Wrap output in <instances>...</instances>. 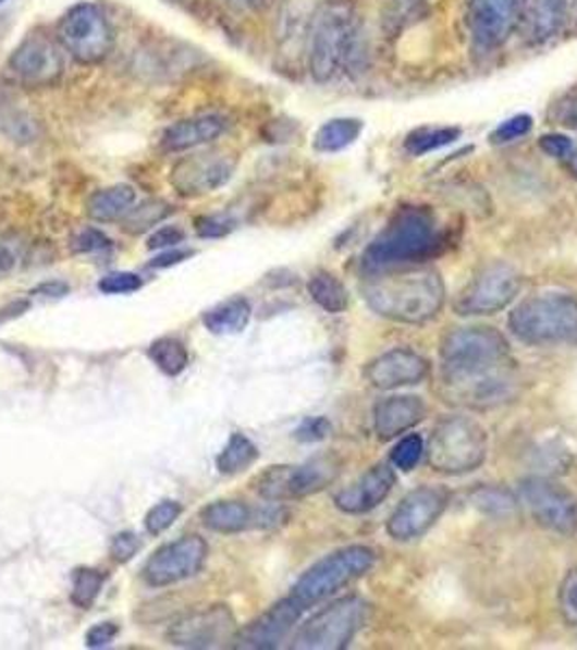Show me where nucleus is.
Returning a JSON list of instances; mask_svg holds the SVG:
<instances>
[{
  "label": "nucleus",
  "instance_id": "4",
  "mask_svg": "<svg viewBox=\"0 0 577 650\" xmlns=\"http://www.w3.org/2000/svg\"><path fill=\"white\" fill-rule=\"evenodd\" d=\"M360 26L352 7L330 2L321 7L308 33V72L317 83L332 81L358 57Z\"/></svg>",
  "mask_w": 577,
  "mask_h": 650
},
{
  "label": "nucleus",
  "instance_id": "40",
  "mask_svg": "<svg viewBox=\"0 0 577 650\" xmlns=\"http://www.w3.org/2000/svg\"><path fill=\"white\" fill-rule=\"evenodd\" d=\"M558 608L567 625L577 627V566L567 573L558 592Z\"/></svg>",
  "mask_w": 577,
  "mask_h": 650
},
{
  "label": "nucleus",
  "instance_id": "3",
  "mask_svg": "<svg viewBox=\"0 0 577 650\" xmlns=\"http://www.w3.org/2000/svg\"><path fill=\"white\" fill-rule=\"evenodd\" d=\"M447 236L428 207H404L369 243L360 267L365 275L430 260L443 252Z\"/></svg>",
  "mask_w": 577,
  "mask_h": 650
},
{
  "label": "nucleus",
  "instance_id": "39",
  "mask_svg": "<svg viewBox=\"0 0 577 650\" xmlns=\"http://www.w3.org/2000/svg\"><path fill=\"white\" fill-rule=\"evenodd\" d=\"M142 286H144V280L131 271H115L100 278L98 282V291L105 295H128L139 291Z\"/></svg>",
  "mask_w": 577,
  "mask_h": 650
},
{
  "label": "nucleus",
  "instance_id": "25",
  "mask_svg": "<svg viewBox=\"0 0 577 650\" xmlns=\"http://www.w3.org/2000/svg\"><path fill=\"white\" fill-rule=\"evenodd\" d=\"M137 203V194L131 185H115L107 189H98L87 200V216L98 223L120 221L133 211Z\"/></svg>",
  "mask_w": 577,
  "mask_h": 650
},
{
  "label": "nucleus",
  "instance_id": "14",
  "mask_svg": "<svg viewBox=\"0 0 577 650\" xmlns=\"http://www.w3.org/2000/svg\"><path fill=\"white\" fill-rule=\"evenodd\" d=\"M519 496L541 527L563 536L576 534L577 499L567 488L543 477H530L521 481Z\"/></svg>",
  "mask_w": 577,
  "mask_h": 650
},
{
  "label": "nucleus",
  "instance_id": "6",
  "mask_svg": "<svg viewBox=\"0 0 577 650\" xmlns=\"http://www.w3.org/2000/svg\"><path fill=\"white\" fill-rule=\"evenodd\" d=\"M376 564V553L369 547L354 544L339 549L317 564H312L293 586L291 599L306 612L308 608L326 601L336 590L369 573Z\"/></svg>",
  "mask_w": 577,
  "mask_h": 650
},
{
  "label": "nucleus",
  "instance_id": "49",
  "mask_svg": "<svg viewBox=\"0 0 577 650\" xmlns=\"http://www.w3.org/2000/svg\"><path fill=\"white\" fill-rule=\"evenodd\" d=\"M185 241V230L179 225H163L155 230L148 238V249H163V247H176Z\"/></svg>",
  "mask_w": 577,
  "mask_h": 650
},
{
  "label": "nucleus",
  "instance_id": "38",
  "mask_svg": "<svg viewBox=\"0 0 577 650\" xmlns=\"http://www.w3.org/2000/svg\"><path fill=\"white\" fill-rule=\"evenodd\" d=\"M421 455H423V440H421V436L410 433L395 444V449L391 453V462L400 470H413L419 464Z\"/></svg>",
  "mask_w": 577,
  "mask_h": 650
},
{
  "label": "nucleus",
  "instance_id": "52",
  "mask_svg": "<svg viewBox=\"0 0 577 650\" xmlns=\"http://www.w3.org/2000/svg\"><path fill=\"white\" fill-rule=\"evenodd\" d=\"M419 0H391L389 7V22H397L402 24L404 17H408L413 13V9L417 7Z\"/></svg>",
  "mask_w": 577,
  "mask_h": 650
},
{
  "label": "nucleus",
  "instance_id": "48",
  "mask_svg": "<svg viewBox=\"0 0 577 650\" xmlns=\"http://www.w3.org/2000/svg\"><path fill=\"white\" fill-rule=\"evenodd\" d=\"M478 505L484 507L487 512H511L515 510V501L511 494H506L504 490H482L476 496Z\"/></svg>",
  "mask_w": 577,
  "mask_h": 650
},
{
  "label": "nucleus",
  "instance_id": "30",
  "mask_svg": "<svg viewBox=\"0 0 577 650\" xmlns=\"http://www.w3.org/2000/svg\"><path fill=\"white\" fill-rule=\"evenodd\" d=\"M259 459V446L246 433H231L226 446L218 455V470L222 475H237L248 470Z\"/></svg>",
  "mask_w": 577,
  "mask_h": 650
},
{
  "label": "nucleus",
  "instance_id": "53",
  "mask_svg": "<svg viewBox=\"0 0 577 650\" xmlns=\"http://www.w3.org/2000/svg\"><path fill=\"white\" fill-rule=\"evenodd\" d=\"M226 4L240 13H261L272 4V0H226Z\"/></svg>",
  "mask_w": 577,
  "mask_h": 650
},
{
  "label": "nucleus",
  "instance_id": "23",
  "mask_svg": "<svg viewBox=\"0 0 577 650\" xmlns=\"http://www.w3.org/2000/svg\"><path fill=\"white\" fill-rule=\"evenodd\" d=\"M426 417V404L415 395H395L376 404L373 428L382 440L408 432Z\"/></svg>",
  "mask_w": 577,
  "mask_h": 650
},
{
  "label": "nucleus",
  "instance_id": "31",
  "mask_svg": "<svg viewBox=\"0 0 577 650\" xmlns=\"http://www.w3.org/2000/svg\"><path fill=\"white\" fill-rule=\"evenodd\" d=\"M463 135L461 128L456 126H426V128H417L413 131L406 139H404V150L410 157H423L430 152H437L454 142H458Z\"/></svg>",
  "mask_w": 577,
  "mask_h": 650
},
{
  "label": "nucleus",
  "instance_id": "56",
  "mask_svg": "<svg viewBox=\"0 0 577 650\" xmlns=\"http://www.w3.org/2000/svg\"><path fill=\"white\" fill-rule=\"evenodd\" d=\"M0 2H4V0H0Z\"/></svg>",
  "mask_w": 577,
  "mask_h": 650
},
{
  "label": "nucleus",
  "instance_id": "15",
  "mask_svg": "<svg viewBox=\"0 0 577 650\" xmlns=\"http://www.w3.org/2000/svg\"><path fill=\"white\" fill-rule=\"evenodd\" d=\"M237 636V623L226 605H211L179 618L170 631L168 640L181 649L205 650L233 647Z\"/></svg>",
  "mask_w": 577,
  "mask_h": 650
},
{
  "label": "nucleus",
  "instance_id": "45",
  "mask_svg": "<svg viewBox=\"0 0 577 650\" xmlns=\"http://www.w3.org/2000/svg\"><path fill=\"white\" fill-rule=\"evenodd\" d=\"M24 256V243H20V238L15 236H2L0 238V278L9 275L17 262Z\"/></svg>",
  "mask_w": 577,
  "mask_h": 650
},
{
  "label": "nucleus",
  "instance_id": "11",
  "mask_svg": "<svg viewBox=\"0 0 577 650\" xmlns=\"http://www.w3.org/2000/svg\"><path fill=\"white\" fill-rule=\"evenodd\" d=\"M9 70L24 87L41 89L57 85L65 74V50L59 39L35 30L28 33L11 52Z\"/></svg>",
  "mask_w": 577,
  "mask_h": 650
},
{
  "label": "nucleus",
  "instance_id": "5",
  "mask_svg": "<svg viewBox=\"0 0 577 650\" xmlns=\"http://www.w3.org/2000/svg\"><path fill=\"white\" fill-rule=\"evenodd\" d=\"M508 328L528 345L577 341V299L572 295L530 297L511 312Z\"/></svg>",
  "mask_w": 577,
  "mask_h": 650
},
{
  "label": "nucleus",
  "instance_id": "43",
  "mask_svg": "<svg viewBox=\"0 0 577 650\" xmlns=\"http://www.w3.org/2000/svg\"><path fill=\"white\" fill-rule=\"evenodd\" d=\"M552 120L561 126L577 131V87L561 96V100L552 107Z\"/></svg>",
  "mask_w": 577,
  "mask_h": 650
},
{
  "label": "nucleus",
  "instance_id": "24",
  "mask_svg": "<svg viewBox=\"0 0 577 650\" xmlns=\"http://www.w3.org/2000/svg\"><path fill=\"white\" fill-rule=\"evenodd\" d=\"M202 525L216 534H242L255 529L257 510L242 501H213L200 512Z\"/></svg>",
  "mask_w": 577,
  "mask_h": 650
},
{
  "label": "nucleus",
  "instance_id": "32",
  "mask_svg": "<svg viewBox=\"0 0 577 650\" xmlns=\"http://www.w3.org/2000/svg\"><path fill=\"white\" fill-rule=\"evenodd\" d=\"M148 358L157 365L159 371H163L170 378L181 376L187 369V365H189V352H187V347L179 339H174V336L157 339L148 347Z\"/></svg>",
  "mask_w": 577,
  "mask_h": 650
},
{
  "label": "nucleus",
  "instance_id": "12",
  "mask_svg": "<svg viewBox=\"0 0 577 650\" xmlns=\"http://www.w3.org/2000/svg\"><path fill=\"white\" fill-rule=\"evenodd\" d=\"M209 555V544L202 536L189 534L157 549L144 564L142 577L150 588H168L196 577Z\"/></svg>",
  "mask_w": 577,
  "mask_h": 650
},
{
  "label": "nucleus",
  "instance_id": "54",
  "mask_svg": "<svg viewBox=\"0 0 577 650\" xmlns=\"http://www.w3.org/2000/svg\"><path fill=\"white\" fill-rule=\"evenodd\" d=\"M35 295H48V297H63L70 293V286L65 282H46L39 284L35 291Z\"/></svg>",
  "mask_w": 577,
  "mask_h": 650
},
{
  "label": "nucleus",
  "instance_id": "44",
  "mask_svg": "<svg viewBox=\"0 0 577 650\" xmlns=\"http://www.w3.org/2000/svg\"><path fill=\"white\" fill-rule=\"evenodd\" d=\"M235 230V221L231 217L205 216L196 219V232L200 238H220Z\"/></svg>",
  "mask_w": 577,
  "mask_h": 650
},
{
  "label": "nucleus",
  "instance_id": "33",
  "mask_svg": "<svg viewBox=\"0 0 577 650\" xmlns=\"http://www.w3.org/2000/svg\"><path fill=\"white\" fill-rule=\"evenodd\" d=\"M105 586V575L96 568H76L72 575L70 601L78 610H89Z\"/></svg>",
  "mask_w": 577,
  "mask_h": 650
},
{
  "label": "nucleus",
  "instance_id": "37",
  "mask_svg": "<svg viewBox=\"0 0 577 650\" xmlns=\"http://www.w3.org/2000/svg\"><path fill=\"white\" fill-rule=\"evenodd\" d=\"M535 128V118L528 115V113H519V115H513L508 118L506 122H502L493 135H491V142L502 146V144H511V142H517L526 135H530Z\"/></svg>",
  "mask_w": 577,
  "mask_h": 650
},
{
  "label": "nucleus",
  "instance_id": "8",
  "mask_svg": "<svg viewBox=\"0 0 577 650\" xmlns=\"http://www.w3.org/2000/svg\"><path fill=\"white\" fill-rule=\"evenodd\" d=\"M61 48L81 65L102 63L115 46V30L96 2L72 4L57 24Z\"/></svg>",
  "mask_w": 577,
  "mask_h": 650
},
{
  "label": "nucleus",
  "instance_id": "1",
  "mask_svg": "<svg viewBox=\"0 0 577 650\" xmlns=\"http://www.w3.org/2000/svg\"><path fill=\"white\" fill-rule=\"evenodd\" d=\"M441 382L450 402L491 408L515 389V360L506 339L491 328H461L441 345Z\"/></svg>",
  "mask_w": 577,
  "mask_h": 650
},
{
  "label": "nucleus",
  "instance_id": "50",
  "mask_svg": "<svg viewBox=\"0 0 577 650\" xmlns=\"http://www.w3.org/2000/svg\"><path fill=\"white\" fill-rule=\"evenodd\" d=\"M120 634V627L115 623H100V625H94L87 636H85V645L89 649H102V647H109Z\"/></svg>",
  "mask_w": 577,
  "mask_h": 650
},
{
  "label": "nucleus",
  "instance_id": "46",
  "mask_svg": "<svg viewBox=\"0 0 577 650\" xmlns=\"http://www.w3.org/2000/svg\"><path fill=\"white\" fill-rule=\"evenodd\" d=\"M539 146H541V150H543L545 155H550V157H554V159H569V157L574 155V150H576L572 137L561 135V133L543 135V137L539 139Z\"/></svg>",
  "mask_w": 577,
  "mask_h": 650
},
{
  "label": "nucleus",
  "instance_id": "47",
  "mask_svg": "<svg viewBox=\"0 0 577 650\" xmlns=\"http://www.w3.org/2000/svg\"><path fill=\"white\" fill-rule=\"evenodd\" d=\"M330 432H332V426L326 417H310V419H304L302 426L295 430V438L299 442H319L328 438Z\"/></svg>",
  "mask_w": 577,
  "mask_h": 650
},
{
  "label": "nucleus",
  "instance_id": "20",
  "mask_svg": "<svg viewBox=\"0 0 577 650\" xmlns=\"http://www.w3.org/2000/svg\"><path fill=\"white\" fill-rule=\"evenodd\" d=\"M430 363L410 349H391L376 360H371L365 369V378L373 389L393 391L402 387H415L428 380Z\"/></svg>",
  "mask_w": 577,
  "mask_h": 650
},
{
  "label": "nucleus",
  "instance_id": "7",
  "mask_svg": "<svg viewBox=\"0 0 577 650\" xmlns=\"http://www.w3.org/2000/svg\"><path fill=\"white\" fill-rule=\"evenodd\" d=\"M489 453V436L469 417H447L430 436L428 464L445 475H465L482 466Z\"/></svg>",
  "mask_w": 577,
  "mask_h": 650
},
{
  "label": "nucleus",
  "instance_id": "2",
  "mask_svg": "<svg viewBox=\"0 0 577 650\" xmlns=\"http://www.w3.org/2000/svg\"><path fill=\"white\" fill-rule=\"evenodd\" d=\"M360 289L373 312L397 323H426L434 319L445 304L441 273L426 267L369 273Z\"/></svg>",
  "mask_w": 577,
  "mask_h": 650
},
{
  "label": "nucleus",
  "instance_id": "19",
  "mask_svg": "<svg viewBox=\"0 0 577 650\" xmlns=\"http://www.w3.org/2000/svg\"><path fill=\"white\" fill-rule=\"evenodd\" d=\"M302 614L304 610L287 597L270 608L263 616L253 621L248 627L237 631L233 647L244 650L279 649Z\"/></svg>",
  "mask_w": 577,
  "mask_h": 650
},
{
  "label": "nucleus",
  "instance_id": "10",
  "mask_svg": "<svg viewBox=\"0 0 577 650\" xmlns=\"http://www.w3.org/2000/svg\"><path fill=\"white\" fill-rule=\"evenodd\" d=\"M341 470V462L334 455L310 457L304 464L295 466H270L255 481V490L266 501H295L310 496L323 488H328Z\"/></svg>",
  "mask_w": 577,
  "mask_h": 650
},
{
  "label": "nucleus",
  "instance_id": "42",
  "mask_svg": "<svg viewBox=\"0 0 577 650\" xmlns=\"http://www.w3.org/2000/svg\"><path fill=\"white\" fill-rule=\"evenodd\" d=\"M139 549H142V540L133 531H122V534L113 536L109 553H111L113 562L126 564V562H131L137 555Z\"/></svg>",
  "mask_w": 577,
  "mask_h": 650
},
{
  "label": "nucleus",
  "instance_id": "22",
  "mask_svg": "<svg viewBox=\"0 0 577 650\" xmlns=\"http://www.w3.org/2000/svg\"><path fill=\"white\" fill-rule=\"evenodd\" d=\"M226 131V120L222 115H194L170 124L161 135V146L165 152H187L207 144H213Z\"/></svg>",
  "mask_w": 577,
  "mask_h": 650
},
{
  "label": "nucleus",
  "instance_id": "9",
  "mask_svg": "<svg viewBox=\"0 0 577 650\" xmlns=\"http://www.w3.org/2000/svg\"><path fill=\"white\" fill-rule=\"evenodd\" d=\"M369 618V603L358 597H345L308 618L291 642L295 650L347 649Z\"/></svg>",
  "mask_w": 577,
  "mask_h": 650
},
{
  "label": "nucleus",
  "instance_id": "35",
  "mask_svg": "<svg viewBox=\"0 0 577 650\" xmlns=\"http://www.w3.org/2000/svg\"><path fill=\"white\" fill-rule=\"evenodd\" d=\"M319 0H285L281 9V37H293L306 22H312Z\"/></svg>",
  "mask_w": 577,
  "mask_h": 650
},
{
  "label": "nucleus",
  "instance_id": "41",
  "mask_svg": "<svg viewBox=\"0 0 577 650\" xmlns=\"http://www.w3.org/2000/svg\"><path fill=\"white\" fill-rule=\"evenodd\" d=\"M72 252L74 254H94V252H102L111 247V238L98 230V228H83L81 232L74 234L72 238Z\"/></svg>",
  "mask_w": 577,
  "mask_h": 650
},
{
  "label": "nucleus",
  "instance_id": "13",
  "mask_svg": "<svg viewBox=\"0 0 577 650\" xmlns=\"http://www.w3.org/2000/svg\"><path fill=\"white\" fill-rule=\"evenodd\" d=\"M521 278L508 265H489L461 293L454 308L463 317H482L504 310L519 293Z\"/></svg>",
  "mask_w": 577,
  "mask_h": 650
},
{
  "label": "nucleus",
  "instance_id": "28",
  "mask_svg": "<svg viewBox=\"0 0 577 650\" xmlns=\"http://www.w3.org/2000/svg\"><path fill=\"white\" fill-rule=\"evenodd\" d=\"M363 133V122L358 118H334L319 126L315 133L312 148L321 155L341 152L347 146H352Z\"/></svg>",
  "mask_w": 577,
  "mask_h": 650
},
{
  "label": "nucleus",
  "instance_id": "26",
  "mask_svg": "<svg viewBox=\"0 0 577 650\" xmlns=\"http://www.w3.org/2000/svg\"><path fill=\"white\" fill-rule=\"evenodd\" d=\"M253 317V306L246 297H233L216 308L207 310L202 315V323L211 334L226 336V334H240L246 330Z\"/></svg>",
  "mask_w": 577,
  "mask_h": 650
},
{
  "label": "nucleus",
  "instance_id": "36",
  "mask_svg": "<svg viewBox=\"0 0 577 650\" xmlns=\"http://www.w3.org/2000/svg\"><path fill=\"white\" fill-rule=\"evenodd\" d=\"M181 514H183V505L179 501L165 499V501L157 503L155 507H150V512L146 514V518H144L146 531L150 536H161L163 531H168L179 520Z\"/></svg>",
  "mask_w": 577,
  "mask_h": 650
},
{
  "label": "nucleus",
  "instance_id": "16",
  "mask_svg": "<svg viewBox=\"0 0 577 650\" xmlns=\"http://www.w3.org/2000/svg\"><path fill=\"white\" fill-rule=\"evenodd\" d=\"M450 503V492L439 486H421L408 492L393 510L386 534L397 542L421 538L441 518Z\"/></svg>",
  "mask_w": 577,
  "mask_h": 650
},
{
  "label": "nucleus",
  "instance_id": "18",
  "mask_svg": "<svg viewBox=\"0 0 577 650\" xmlns=\"http://www.w3.org/2000/svg\"><path fill=\"white\" fill-rule=\"evenodd\" d=\"M528 0H471L469 26L482 50H495L508 41L521 24Z\"/></svg>",
  "mask_w": 577,
  "mask_h": 650
},
{
  "label": "nucleus",
  "instance_id": "21",
  "mask_svg": "<svg viewBox=\"0 0 577 650\" xmlns=\"http://www.w3.org/2000/svg\"><path fill=\"white\" fill-rule=\"evenodd\" d=\"M395 473L391 464H376L352 486L334 494V505L345 514H367L376 510L393 490Z\"/></svg>",
  "mask_w": 577,
  "mask_h": 650
},
{
  "label": "nucleus",
  "instance_id": "27",
  "mask_svg": "<svg viewBox=\"0 0 577 650\" xmlns=\"http://www.w3.org/2000/svg\"><path fill=\"white\" fill-rule=\"evenodd\" d=\"M574 0H530V35L537 44L556 37L572 9Z\"/></svg>",
  "mask_w": 577,
  "mask_h": 650
},
{
  "label": "nucleus",
  "instance_id": "51",
  "mask_svg": "<svg viewBox=\"0 0 577 650\" xmlns=\"http://www.w3.org/2000/svg\"><path fill=\"white\" fill-rule=\"evenodd\" d=\"M194 256V249H179V247H172L170 252H163L159 256H155L150 260V267L152 269H168V267H174V265H181L183 260L192 258Z\"/></svg>",
  "mask_w": 577,
  "mask_h": 650
},
{
  "label": "nucleus",
  "instance_id": "29",
  "mask_svg": "<svg viewBox=\"0 0 577 650\" xmlns=\"http://www.w3.org/2000/svg\"><path fill=\"white\" fill-rule=\"evenodd\" d=\"M308 293L312 302L330 315H339L349 306L347 289L328 271H317L308 280Z\"/></svg>",
  "mask_w": 577,
  "mask_h": 650
},
{
  "label": "nucleus",
  "instance_id": "17",
  "mask_svg": "<svg viewBox=\"0 0 577 650\" xmlns=\"http://www.w3.org/2000/svg\"><path fill=\"white\" fill-rule=\"evenodd\" d=\"M233 174V159L218 152L194 155L176 161L170 170V185L183 198H202L229 185Z\"/></svg>",
  "mask_w": 577,
  "mask_h": 650
},
{
  "label": "nucleus",
  "instance_id": "55",
  "mask_svg": "<svg viewBox=\"0 0 577 650\" xmlns=\"http://www.w3.org/2000/svg\"><path fill=\"white\" fill-rule=\"evenodd\" d=\"M26 310H28V302H26V299L11 302V304H7V306L0 308V323H7V321H11V319L20 317V315L26 312Z\"/></svg>",
  "mask_w": 577,
  "mask_h": 650
},
{
  "label": "nucleus",
  "instance_id": "34",
  "mask_svg": "<svg viewBox=\"0 0 577 650\" xmlns=\"http://www.w3.org/2000/svg\"><path fill=\"white\" fill-rule=\"evenodd\" d=\"M174 213V209L163 203V200H146L137 207H133V211L124 217V230L128 234H142L150 228H155L159 221H163L165 217Z\"/></svg>",
  "mask_w": 577,
  "mask_h": 650
}]
</instances>
